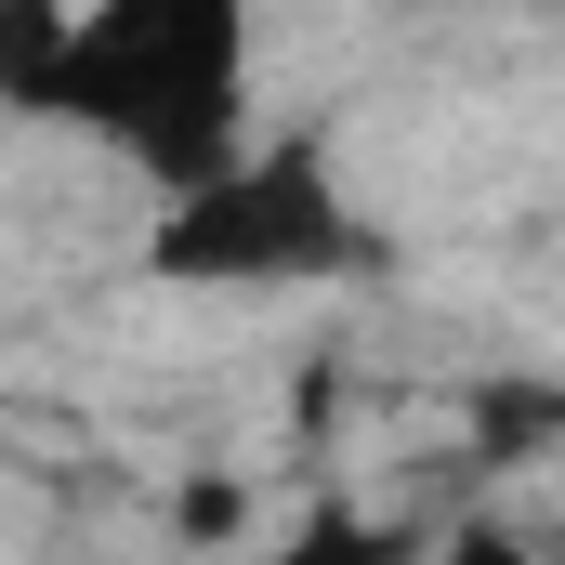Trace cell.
Wrapping results in <instances>:
<instances>
[{
  "label": "cell",
  "mask_w": 565,
  "mask_h": 565,
  "mask_svg": "<svg viewBox=\"0 0 565 565\" xmlns=\"http://www.w3.org/2000/svg\"><path fill=\"white\" fill-rule=\"evenodd\" d=\"M145 264L171 289H316V277H355L369 264V224L342 211V184H329L316 145L250 132L224 171H198V184L158 198Z\"/></svg>",
  "instance_id": "7a4b0ae2"
},
{
  "label": "cell",
  "mask_w": 565,
  "mask_h": 565,
  "mask_svg": "<svg viewBox=\"0 0 565 565\" xmlns=\"http://www.w3.org/2000/svg\"><path fill=\"white\" fill-rule=\"evenodd\" d=\"M0 106L198 184L250 145V0H0Z\"/></svg>",
  "instance_id": "6da1fadb"
}]
</instances>
